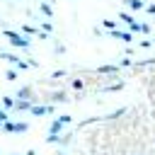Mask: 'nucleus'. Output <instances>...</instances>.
<instances>
[{"instance_id": "nucleus-3", "label": "nucleus", "mask_w": 155, "mask_h": 155, "mask_svg": "<svg viewBox=\"0 0 155 155\" xmlns=\"http://www.w3.org/2000/svg\"><path fill=\"white\" fill-rule=\"evenodd\" d=\"M111 36H116V39H121V41H131V31H111Z\"/></svg>"}, {"instance_id": "nucleus-11", "label": "nucleus", "mask_w": 155, "mask_h": 155, "mask_svg": "<svg viewBox=\"0 0 155 155\" xmlns=\"http://www.w3.org/2000/svg\"><path fill=\"white\" fill-rule=\"evenodd\" d=\"M2 121H5V111H0V124H2Z\"/></svg>"}, {"instance_id": "nucleus-6", "label": "nucleus", "mask_w": 155, "mask_h": 155, "mask_svg": "<svg viewBox=\"0 0 155 155\" xmlns=\"http://www.w3.org/2000/svg\"><path fill=\"white\" fill-rule=\"evenodd\" d=\"M31 111H34L36 116H41V114H46V111H51V107H34Z\"/></svg>"}, {"instance_id": "nucleus-9", "label": "nucleus", "mask_w": 155, "mask_h": 155, "mask_svg": "<svg viewBox=\"0 0 155 155\" xmlns=\"http://www.w3.org/2000/svg\"><path fill=\"white\" fill-rule=\"evenodd\" d=\"M104 27H107V29H111V31H114V29H116V24H114V22H111V19H104Z\"/></svg>"}, {"instance_id": "nucleus-2", "label": "nucleus", "mask_w": 155, "mask_h": 155, "mask_svg": "<svg viewBox=\"0 0 155 155\" xmlns=\"http://www.w3.org/2000/svg\"><path fill=\"white\" fill-rule=\"evenodd\" d=\"M124 2H126L131 10H145V2H143V0H124Z\"/></svg>"}, {"instance_id": "nucleus-5", "label": "nucleus", "mask_w": 155, "mask_h": 155, "mask_svg": "<svg viewBox=\"0 0 155 155\" xmlns=\"http://www.w3.org/2000/svg\"><path fill=\"white\" fill-rule=\"evenodd\" d=\"M119 19H121V22H126V24H128V27H131V24H133V22H136V19H133V17H131V15H128V12H121V15H119Z\"/></svg>"}, {"instance_id": "nucleus-7", "label": "nucleus", "mask_w": 155, "mask_h": 155, "mask_svg": "<svg viewBox=\"0 0 155 155\" xmlns=\"http://www.w3.org/2000/svg\"><path fill=\"white\" fill-rule=\"evenodd\" d=\"M99 73H116V65H102Z\"/></svg>"}, {"instance_id": "nucleus-8", "label": "nucleus", "mask_w": 155, "mask_h": 155, "mask_svg": "<svg viewBox=\"0 0 155 155\" xmlns=\"http://www.w3.org/2000/svg\"><path fill=\"white\" fill-rule=\"evenodd\" d=\"M41 12H44V15H46V17H51V15H53V12H51V5H46V2H44V5H41Z\"/></svg>"}, {"instance_id": "nucleus-10", "label": "nucleus", "mask_w": 155, "mask_h": 155, "mask_svg": "<svg viewBox=\"0 0 155 155\" xmlns=\"http://www.w3.org/2000/svg\"><path fill=\"white\" fill-rule=\"evenodd\" d=\"M145 12H148V15H155V5H148V7H145Z\"/></svg>"}, {"instance_id": "nucleus-1", "label": "nucleus", "mask_w": 155, "mask_h": 155, "mask_svg": "<svg viewBox=\"0 0 155 155\" xmlns=\"http://www.w3.org/2000/svg\"><path fill=\"white\" fill-rule=\"evenodd\" d=\"M5 34L12 39V44H17V46H22V48H27V46H29V41H27V39H22V36H17L15 31H5Z\"/></svg>"}, {"instance_id": "nucleus-4", "label": "nucleus", "mask_w": 155, "mask_h": 155, "mask_svg": "<svg viewBox=\"0 0 155 155\" xmlns=\"http://www.w3.org/2000/svg\"><path fill=\"white\" fill-rule=\"evenodd\" d=\"M5 131H27V124H5Z\"/></svg>"}]
</instances>
